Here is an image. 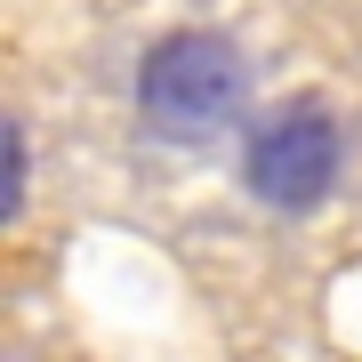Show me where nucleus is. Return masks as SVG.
I'll return each instance as SVG.
<instances>
[{"mask_svg":"<svg viewBox=\"0 0 362 362\" xmlns=\"http://www.w3.org/2000/svg\"><path fill=\"white\" fill-rule=\"evenodd\" d=\"M25 202H33V145H25V121H8V194H0V218H25Z\"/></svg>","mask_w":362,"mask_h":362,"instance_id":"3","label":"nucleus"},{"mask_svg":"<svg viewBox=\"0 0 362 362\" xmlns=\"http://www.w3.org/2000/svg\"><path fill=\"white\" fill-rule=\"evenodd\" d=\"M338 177H346V129H338V113L322 97H282L250 121V137H242L250 202L306 218V209H322L338 194Z\"/></svg>","mask_w":362,"mask_h":362,"instance_id":"2","label":"nucleus"},{"mask_svg":"<svg viewBox=\"0 0 362 362\" xmlns=\"http://www.w3.org/2000/svg\"><path fill=\"white\" fill-rule=\"evenodd\" d=\"M242 113H250V57L233 33L185 25L137 57V121L153 145L202 153V145L242 129Z\"/></svg>","mask_w":362,"mask_h":362,"instance_id":"1","label":"nucleus"}]
</instances>
